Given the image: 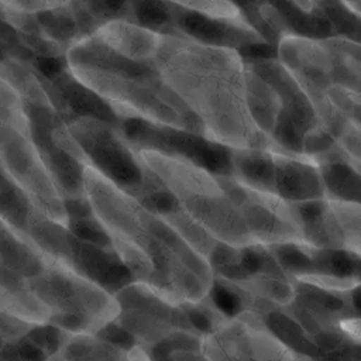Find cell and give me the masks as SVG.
I'll use <instances>...</instances> for the list:
<instances>
[{
    "mask_svg": "<svg viewBox=\"0 0 361 361\" xmlns=\"http://www.w3.org/2000/svg\"><path fill=\"white\" fill-rule=\"evenodd\" d=\"M164 85L197 118L216 144L234 149L261 148L245 97V69L227 47L161 35L155 55Z\"/></svg>",
    "mask_w": 361,
    "mask_h": 361,
    "instance_id": "cell-1",
    "label": "cell"
},
{
    "mask_svg": "<svg viewBox=\"0 0 361 361\" xmlns=\"http://www.w3.org/2000/svg\"><path fill=\"white\" fill-rule=\"evenodd\" d=\"M324 186L320 172L293 158L276 157V171L274 180V195L283 202L295 204L320 200Z\"/></svg>",
    "mask_w": 361,
    "mask_h": 361,
    "instance_id": "cell-2",
    "label": "cell"
},
{
    "mask_svg": "<svg viewBox=\"0 0 361 361\" xmlns=\"http://www.w3.org/2000/svg\"><path fill=\"white\" fill-rule=\"evenodd\" d=\"M323 186L337 200L361 203V173L344 161H329L320 169Z\"/></svg>",
    "mask_w": 361,
    "mask_h": 361,
    "instance_id": "cell-3",
    "label": "cell"
},
{
    "mask_svg": "<svg viewBox=\"0 0 361 361\" xmlns=\"http://www.w3.org/2000/svg\"><path fill=\"white\" fill-rule=\"evenodd\" d=\"M137 16H138V20L142 24L152 25V27L165 25L172 18L171 11L165 10V4H161V3H141V4H138Z\"/></svg>",
    "mask_w": 361,
    "mask_h": 361,
    "instance_id": "cell-4",
    "label": "cell"
},
{
    "mask_svg": "<svg viewBox=\"0 0 361 361\" xmlns=\"http://www.w3.org/2000/svg\"><path fill=\"white\" fill-rule=\"evenodd\" d=\"M213 300L226 314H235L241 307L240 298L228 288L220 285L213 289Z\"/></svg>",
    "mask_w": 361,
    "mask_h": 361,
    "instance_id": "cell-5",
    "label": "cell"
},
{
    "mask_svg": "<svg viewBox=\"0 0 361 361\" xmlns=\"http://www.w3.org/2000/svg\"><path fill=\"white\" fill-rule=\"evenodd\" d=\"M16 358L18 361H44V353L34 343H21L16 348Z\"/></svg>",
    "mask_w": 361,
    "mask_h": 361,
    "instance_id": "cell-6",
    "label": "cell"
},
{
    "mask_svg": "<svg viewBox=\"0 0 361 361\" xmlns=\"http://www.w3.org/2000/svg\"><path fill=\"white\" fill-rule=\"evenodd\" d=\"M347 329L353 333V331H357L358 334H361V320H354V322H348L347 323Z\"/></svg>",
    "mask_w": 361,
    "mask_h": 361,
    "instance_id": "cell-7",
    "label": "cell"
}]
</instances>
